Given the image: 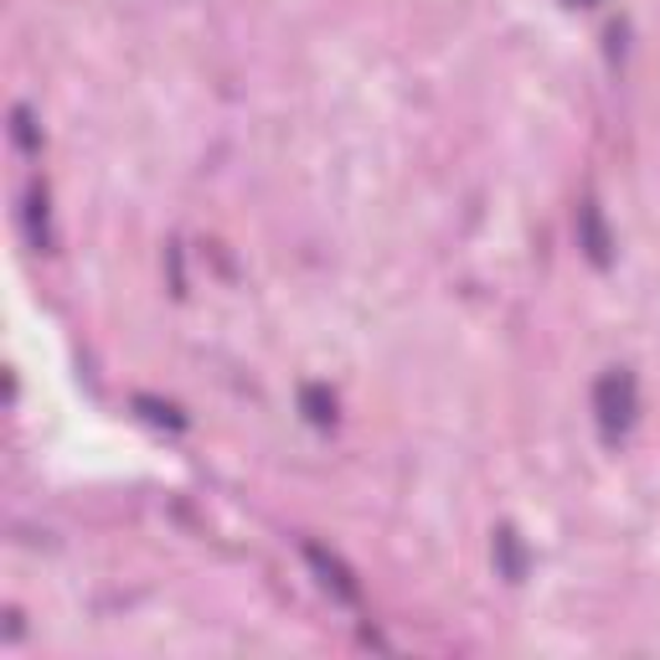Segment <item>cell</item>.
<instances>
[{"label": "cell", "mask_w": 660, "mask_h": 660, "mask_svg": "<svg viewBox=\"0 0 660 660\" xmlns=\"http://www.w3.org/2000/svg\"><path fill=\"white\" fill-rule=\"evenodd\" d=\"M635 413H640V388H635L630 367H609V372L594 382V419H599V434L609 444L635 429Z\"/></svg>", "instance_id": "obj_1"}, {"label": "cell", "mask_w": 660, "mask_h": 660, "mask_svg": "<svg viewBox=\"0 0 660 660\" xmlns=\"http://www.w3.org/2000/svg\"><path fill=\"white\" fill-rule=\"evenodd\" d=\"M305 563H310V573L320 578V588H326L330 599L346 604V609H357V604H361V588H357V578H351V568H346L341 557L310 542V547H305Z\"/></svg>", "instance_id": "obj_2"}, {"label": "cell", "mask_w": 660, "mask_h": 660, "mask_svg": "<svg viewBox=\"0 0 660 660\" xmlns=\"http://www.w3.org/2000/svg\"><path fill=\"white\" fill-rule=\"evenodd\" d=\"M578 248H584V258L594 264V269H609V264H615V233H609L604 207L594 202V196L578 207Z\"/></svg>", "instance_id": "obj_3"}, {"label": "cell", "mask_w": 660, "mask_h": 660, "mask_svg": "<svg viewBox=\"0 0 660 660\" xmlns=\"http://www.w3.org/2000/svg\"><path fill=\"white\" fill-rule=\"evenodd\" d=\"M491 553H495V568H501V578H506V584H522V578H526V547H522V537H516L511 526H495Z\"/></svg>", "instance_id": "obj_4"}, {"label": "cell", "mask_w": 660, "mask_h": 660, "mask_svg": "<svg viewBox=\"0 0 660 660\" xmlns=\"http://www.w3.org/2000/svg\"><path fill=\"white\" fill-rule=\"evenodd\" d=\"M300 408H305V419L316 423V429H330V423H336V398H330L326 388H305Z\"/></svg>", "instance_id": "obj_5"}, {"label": "cell", "mask_w": 660, "mask_h": 660, "mask_svg": "<svg viewBox=\"0 0 660 660\" xmlns=\"http://www.w3.org/2000/svg\"><path fill=\"white\" fill-rule=\"evenodd\" d=\"M27 227H31V243L47 248V192L42 186H31V196H27Z\"/></svg>", "instance_id": "obj_6"}, {"label": "cell", "mask_w": 660, "mask_h": 660, "mask_svg": "<svg viewBox=\"0 0 660 660\" xmlns=\"http://www.w3.org/2000/svg\"><path fill=\"white\" fill-rule=\"evenodd\" d=\"M11 135H16V145H21V151H37V124H31V109L27 104H16Z\"/></svg>", "instance_id": "obj_7"}, {"label": "cell", "mask_w": 660, "mask_h": 660, "mask_svg": "<svg viewBox=\"0 0 660 660\" xmlns=\"http://www.w3.org/2000/svg\"><path fill=\"white\" fill-rule=\"evenodd\" d=\"M135 408H140V413H145L151 423H171V429H181V423H186V419L176 413V408H171V403H155V398H140Z\"/></svg>", "instance_id": "obj_8"}, {"label": "cell", "mask_w": 660, "mask_h": 660, "mask_svg": "<svg viewBox=\"0 0 660 660\" xmlns=\"http://www.w3.org/2000/svg\"><path fill=\"white\" fill-rule=\"evenodd\" d=\"M568 6H599V0H568Z\"/></svg>", "instance_id": "obj_9"}]
</instances>
